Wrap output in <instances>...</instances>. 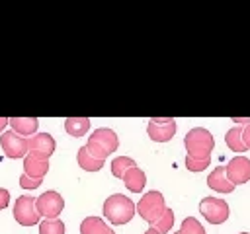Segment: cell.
Returning <instances> with one entry per match:
<instances>
[{
    "label": "cell",
    "mask_w": 250,
    "mask_h": 234,
    "mask_svg": "<svg viewBox=\"0 0 250 234\" xmlns=\"http://www.w3.org/2000/svg\"><path fill=\"white\" fill-rule=\"evenodd\" d=\"M80 234H111V228L98 216H86L80 224Z\"/></svg>",
    "instance_id": "17"
},
{
    "label": "cell",
    "mask_w": 250,
    "mask_h": 234,
    "mask_svg": "<svg viewBox=\"0 0 250 234\" xmlns=\"http://www.w3.org/2000/svg\"><path fill=\"white\" fill-rule=\"evenodd\" d=\"M145 234H160V232H158V230H154V228H152V226H150V228H148V230H146V232H145Z\"/></svg>",
    "instance_id": "30"
},
{
    "label": "cell",
    "mask_w": 250,
    "mask_h": 234,
    "mask_svg": "<svg viewBox=\"0 0 250 234\" xmlns=\"http://www.w3.org/2000/svg\"><path fill=\"white\" fill-rule=\"evenodd\" d=\"M27 152L49 160V156H53L55 152V138L49 133H35L27 138Z\"/></svg>",
    "instance_id": "11"
},
{
    "label": "cell",
    "mask_w": 250,
    "mask_h": 234,
    "mask_svg": "<svg viewBox=\"0 0 250 234\" xmlns=\"http://www.w3.org/2000/svg\"><path fill=\"white\" fill-rule=\"evenodd\" d=\"M8 205H10V191L4 189V187H0V211L6 209Z\"/></svg>",
    "instance_id": "26"
},
{
    "label": "cell",
    "mask_w": 250,
    "mask_h": 234,
    "mask_svg": "<svg viewBox=\"0 0 250 234\" xmlns=\"http://www.w3.org/2000/svg\"><path fill=\"white\" fill-rule=\"evenodd\" d=\"M76 162H78V166H80L84 172H100V170L104 168V162H105V160L94 158V156L86 150V146H82V148H78V152H76Z\"/></svg>",
    "instance_id": "16"
},
{
    "label": "cell",
    "mask_w": 250,
    "mask_h": 234,
    "mask_svg": "<svg viewBox=\"0 0 250 234\" xmlns=\"http://www.w3.org/2000/svg\"><path fill=\"white\" fill-rule=\"evenodd\" d=\"M8 125L12 127V131L23 138H29L35 135L37 127H39V119L37 117H10Z\"/></svg>",
    "instance_id": "13"
},
{
    "label": "cell",
    "mask_w": 250,
    "mask_h": 234,
    "mask_svg": "<svg viewBox=\"0 0 250 234\" xmlns=\"http://www.w3.org/2000/svg\"><path fill=\"white\" fill-rule=\"evenodd\" d=\"M176 234H178V232H176Z\"/></svg>",
    "instance_id": "33"
},
{
    "label": "cell",
    "mask_w": 250,
    "mask_h": 234,
    "mask_svg": "<svg viewBox=\"0 0 250 234\" xmlns=\"http://www.w3.org/2000/svg\"><path fill=\"white\" fill-rule=\"evenodd\" d=\"M227 177L232 185H242L250 181V160L246 156H234L225 166Z\"/></svg>",
    "instance_id": "9"
},
{
    "label": "cell",
    "mask_w": 250,
    "mask_h": 234,
    "mask_svg": "<svg viewBox=\"0 0 250 234\" xmlns=\"http://www.w3.org/2000/svg\"><path fill=\"white\" fill-rule=\"evenodd\" d=\"M146 133L154 142H168L176 135V121L172 117H152L148 119Z\"/></svg>",
    "instance_id": "8"
},
{
    "label": "cell",
    "mask_w": 250,
    "mask_h": 234,
    "mask_svg": "<svg viewBox=\"0 0 250 234\" xmlns=\"http://www.w3.org/2000/svg\"><path fill=\"white\" fill-rule=\"evenodd\" d=\"M39 234H64V222L61 218H45L39 222Z\"/></svg>",
    "instance_id": "21"
},
{
    "label": "cell",
    "mask_w": 250,
    "mask_h": 234,
    "mask_svg": "<svg viewBox=\"0 0 250 234\" xmlns=\"http://www.w3.org/2000/svg\"><path fill=\"white\" fill-rule=\"evenodd\" d=\"M232 123H236V125H250V117H232Z\"/></svg>",
    "instance_id": "28"
},
{
    "label": "cell",
    "mask_w": 250,
    "mask_h": 234,
    "mask_svg": "<svg viewBox=\"0 0 250 234\" xmlns=\"http://www.w3.org/2000/svg\"><path fill=\"white\" fill-rule=\"evenodd\" d=\"M111 234H115V232H113V230H111Z\"/></svg>",
    "instance_id": "32"
},
{
    "label": "cell",
    "mask_w": 250,
    "mask_h": 234,
    "mask_svg": "<svg viewBox=\"0 0 250 234\" xmlns=\"http://www.w3.org/2000/svg\"><path fill=\"white\" fill-rule=\"evenodd\" d=\"M211 158H191V156H186V168L189 172H203L207 166H209Z\"/></svg>",
    "instance_id": "24"
},
{
    "label": "cell",
    "mask_w": 250,
    "mask_h": 234,
    "mask_svg": "<svg viewBox=\"0 0 250 234\" xmlns=\"http://www.w3.org/2000/svg\"><path fill=\"white\" fill-rule=\"evenodd\" d=\"M199 213L203 214V218H207V222L223 224L229 218L230 209H229V203L219 197H203L199 203Z\"/></svg>",
    "instance_id": "5"
},
{
    "label": "cell",
    "mask_w": 250,
    "mask_h": 234,
    "mask_svg": "<svg viewBox=\"0 0 250 234\" xmlns=\"http://www.w3.org/2000/svg\"><path fill=\"white\" fill-rule=\"evenodd\" d=\"M133 166H137L133 158H129V156H117V158H113V162H111V174H113L115 177H121V179H123V174H125L129 168H133Z\"/></svg>",
    "instance_id": "20"
},
{
    "label": "cell",
    "mask_w": 250,
    "mask_h": 234,
    "mask_svg": "<svg viewBox=\"0 0 250 234\" xmlns=\"http://www.w3.org/2000/svg\"><path fill=\"white\" fill-rule=\"evenodd\" d=\"M242 138H244L246 148H250V125H246V127L242 129Z\"/></svg>",
    "instance_id": "27"
},
{
    "label": "cell",
    "mask_w": 250,
    "mask_h": 234,
    "mask_svg": "<svg viewBox=\"0 0 250 234\" xmlns=\"http://www.w3.org/2000/svg\"><path fill=\"white\" fill-rule=\"evenodd\" d=\"M14 218L21 226H33L39 222V213L35 209V197L31 195H21L14 203Z\"/></svg>",
    "instance_id": "7"
},
{
    "label": "cell",
    "mask_w": 250,
    "mask_h": 234,
    "mask_svg": "<svg viewBox=\"0 0 250 234\" xmlns=\"http://www.w3.org/2000/svg\"><path fill=\"white\" fill-rule=\"evenodd\" d=\"M225 142H227V146L232 150V152H246L248 148H246V144H244V138H242V129L240 127H232V129H229L227 131V135H225Z\"/></svg>",
    "instance_id": "19"
},
{
    "label": "cell",
    "mask_w": 250,
    "mask_h": 234,
    "mask_svg": "<svg viewBox=\"0 0 250 234\" xmlns=\"http://www.w3.org/2000/svg\"><path fill=\"white\" fill-rule=\"evenodd\" d=\"M166 203H164V195L160 191H148L141 197V201L137 203V213L143 220H146L148 224H154L166 211Z\"/></svg>",
    "instance_id": "4"
},
{
    "label": "cell",
    "mask_w": 250,
    "mask_h": 234,
    "mask_svg": "<svg viewBox=\"0 0 250 234\" xmlns=\"http://www.w3.org/2000/svg\"><path fill=\"white\" fill-rule=\"evenodd\" d=\"M207 185L211 189H215L217 193H232L234 191V185L229 181L227 177V172H225V166H217L209 176H207Z\"/></svg>",
    "instance_id": "14"
},
{
    "label": "cell",
    "mask_w": 250,
    "mask_h": 234,
    "mask_svg": "<svg viewBox=\"0 0 250 234\" xmlns=\"http://www.w3.org/2000/svg\"><path fill=\"white\" fill-rule=\"evenodd\" d=\"M123 183H125V187H127L129 191L141 193V191L145 189V185H146V176H145V172H143L139 166H133V168H129V170L123 174Z\"/></svg>",
    "instance_id": "15"
},
{
    "label": "cell",
    "mask_w": 250,
    "mask_h": 234,
    "mask_svg": "<svg viewBox=\"0 0 250 234\" xmlns=\"http://www.w3.org/2000/svg\"><path fill=\"white\" fill-rule=\"evenodd\" d=\"M240 234H250V232H240Z\"/></svg>",
    "instance_id": "31"
},
{
    "label": "cell",
    "mask_w": 250,
    "mask_h": 234,
    "mask_svg": "<svg viewBox=\"0 0 250 234\" xmlns=\"http://www.w3.org/2000/svg\"><path fill=\"white\" fill-rule=\"evenodd\" d=\"M41 181H43V179H33V177H27L25 174L20 177V185H21L23 189H35V187L41 185Z\"/></svg>",
    "instance_id": "25"
},
{
    "label": "cell",
    "mask_w": 250,
    "mask_h": 234,
    "mask_svg": "<svg viewBox=\"0 0 250 234\" xmlns=\"http://www.w3.org/2000/svg\"><path fill=\"white\" fill-rule=\"evenodd\" d=\"M117 146H119V138H117L115 131L105 129V127L96 129L86 142V150L98 160H105L109 154H113L117 150Z\"/></svg>",
    "instance_id": "3"
},
{
    "label": "cell",
    "mask_w": 250,
    "mask_h": 234,
    "mask_svg": "<svg viewBox=\"0 0 250 234\" xmlns=\"http://www.w3.org/2000/svg\"><path fill=\"white\" fill-rule=\"evenodd\" d=\"M0 146L8 158H25L27 156V138L16 135L14 131H6L0 136Z\"/></svg>",
    "instance_id": "10"
},
{
    "label": "cell",
    "mask_w": 250,
    "mask_h": 234,
    "mask_svg": "<svg viewBox=\"0 0 250 234\" xmlns=\"http://www.w3.org/2000/svg\"><path fill=\"white\" fill-rule=\"evenodd\" d=\"M35 209L43 218H57L64 209V199L57 191H45L35 199Z\"/></svg>",
    "instance_id": "6"
},
{
    "label": "cell",
    "mask_w": 250,
    "mask_h": 234,
    "mask_svg": "<svg viewBox=\"0 0 250 234\" xmlns=\"http://www.w3.org/2000/svg\"><path fill=\"white\" fill-rule=\"evenodd\" d=\"M6 125H8V117H0V131H2Z\"/></svg>",
    "instance_id": "29"
},
{
    "label": "cell",
    "mask_w": 250,
    "mask_h": 234,
    "mask_svg": "<svg viewBox=\"0 0 250 234\" xmlns=\"http://www.w3.org/2000/svg\"><path fill=\"white\" fill-rule=\"evenodd\" d=\"M184 146L188 150V156L191 158H211V152L215 148V138L207 129L193 127L186 133Z\"/></svg>",
    "instance_id": "2"
},
{
    "label": "cell",
    "mask_w": 250,
    "mask_h": 234,
    "mask_svg": "<svg viewBox=\"0 0 250 234\" xmlns=\"http://www.w3.org/2000/svg\"><path fill=\"white\" fill-rule=\"evenodd\" d=\"M137 205L121 193H113L104 201V216L111 224H127L135 216Z\"/></svg>",
    "instance_id": "1"
},
{
    "label": "cell",
    "mask_w": 250,
    "mask_h": 234,
    "mask_svg": "<svg viewBox=\"0 0 250 234\" xmlns=\"http://www.w3.org/2000/svg\"><path fill=\"white\" fill-rule=\"evenodd\" d=\"M178 234H205V228L197 218L188 216V218L182 220V226H180Z\"/></svg>",
    "instance_id": "22"
},
{
    "label": "cell",
    "mask_w": 250,
    "mask_h": 234,
    "mask_svg": "<svg viewBox=\"0 0 250 234\" xmlns=\"http://www.w3.org/2000/svg\"><path fill=\"white\" fill-rule=\"evenodd\" d=\"M154 230H158L160 234H166V232H170V228L174 226V211L172 209H166L164 211V214L154 222V224H150Z\"/></svg>",
    "instance_id": "23"
},
{
    "label": "cell",
    "mask_w": 250,
    "mask_h": 234,
    "mask_svg": "<svg viewBox=\"0 0 250 234\" xmlns=\"http://www.w3.org/2000/svg\"><path fill=\"white\" fill-rule=\"evenodd\" d=\"M90 129V119L88 117H68L64 119V131L70 136H82Z\"/></svg>",
    "instance_id": "18"
},
{
    "label": "cell",
    "mask_w": 250,
    "mask_h": 234,
    "mask_svg": "<svg viewBox=\"0 0 250 234\" xmlns=\"http://www.w3.org/2000/svg\"><path fill=\"white\" fill-rule=\"evenodd\" d=\"M47 172H49V160L27 152V156L23 158V174L33 179H43Z\"/></svg>",
    "instance_id": "12"
}]
</instances>
